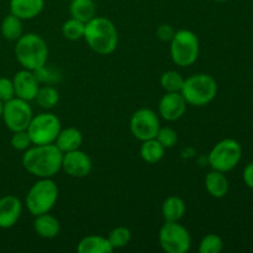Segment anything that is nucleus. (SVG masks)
I'll return each mask as SVG.
<instances>
[{
  "instance_id": "1",
  "label": "nucleus",
  "mask_w": 253,
  "mask_h": 253,
  "mask_svg": "<svg viewBox=\"0 0 253 253\" xmlns=\"http://www.w3.org/2000/svg\"><path fill=\"white\" fill-rule=\"evenodd\" d=\"M63 153L54 143L32 145L24 151L22 166L37 178H53L62 169Z\"/></svg>"
},
{
  "instance_id": "2",
  "label": "nucleus",
  "mask_w": 253,
  "mask_h": 253,
  "mask_svg": "<svg viewBox=\"0 0 253 253\" xmlns=\"http://www.w3.org/2000/svg\"><path fill=\"white\" fill-rule=\"evenodd\" d=\"M83 39L95 53L101 56L111 54L119 44L116 26L106 17L95 16L85 24Z\"/></svg>"
},
{
  "instance_id": "3",
  "label": "nucleus",
  "mask_w": 253,
  "mask_h": 253,
  "mask_svg": "<svg viewBox=\"0 0 253 253\" xmlns=\"http://www.w3.org/2000/svg\"><path fill=\"white\" fill-rule=\"evenodd\" d=\"M15 56L22 68L34 72L47 63L48 46L40 35L29 32L16 41Z\"/></svg>"
},
{
  "instance_id": "4",
  "label": "nucleus",
  "mask_w": 253,
  "mask_h": 253,
  "mask_svg": "<svg viewBox=\"0 0 253 253\" xmlns=\"http://www.w3.org/2000/svg\"><path fill=\"white\" fill-rule=\"evenodd\" d=\"M180 94L188 105L202 108L216 98L217 83L214 77L210 74H193L184 79Z\"/></svg>"
},
{
  "instance_id": "5",
  "label": "nucleus",
  "mask_w": 253,
  "mask_h": 253,
  "mask_svg": "<svg viewBox=\"0 0 253 253\" xmlns=\"http://www.w3.org/2000/svg\"><path fill=\"white\" fill-rule=\"evenodd\" d=\"M59 190L52 178H40L27 192L25 204L34 216L49 212L58 200Z\"/></svg>"
},
{
  "instance_id": "6",
  "label": "nucleus",
  "mask_w": 253,
  "mask_h": 253,
  "mask_svg": "<svg viewBox=\"0 0 253 253\" xmlns=\"http://www.w3.org/2000/svg\"><path fill=\"white\" fill-rule=\"evenodd\" d=\"M200 42L197 35L190 30H175L169 41V54L173 63L178 67H190L198 61Z\"/></svg>"
},
{
  "instance_id": "7",
  "label": "nucleus",
  "mask_w": 253,
  "mask_h": 253,
  "mask_svg": "<svg viewBox=\"0 0 253 253\" xmlns=\"http://www.w3.org/2000/svg\"><path fill=\"white\" fill-rule=\"evenodd\" d=\"M242 158V147L234 138H224L219 141L210 151L208 162L211 169L227 173L237 167Z\"/></svg>"
},
{
  "instance_id": "8",
  "label": "nucleus",
  "mask_w": 253,
  "mask_h": 253,
  "mask_svg": "<svg viewBox=\"0 0 253 253\" xmlns=\"http://www.w3.org/2000/svg\"><path fill=\"white\" fill-rule=\"evenodd\" d=\"M158 241L167 253H187L192 249V236L179 221H166L158 232Z\"/></svg>"
},
{
  "instance_id": "9",
  "label": "nucleus",
  "mask_w": 253,
  "mask_h": 253,
  "mask_svg": "<svg viewBox=\"0 0 253 253\" xmlns=\"http://www.w3.org/2000/svg\"><path fill=\"white\" fill-rule=\"evenodd\" d=\"M62 125L57 115L52 113H41L34 116L26 128L32 145H49L54 143Z\"/></svg>"
},
{
  "instance_id": "10",
  "label": "nucleus",
  "mask_w": 253,
  "mask_h": 253,
  "mask_svg": "<svg viewBox=\"0 0 253 253\" xmlns=\"http://www.w3.org/2000/svg\"><path fill=\"white\" fill-rule=\"evenodd\" d=\"M32 118H34V111L30 105V101L15 96L2 104L1 119L5 126L11 132L26 130Z\"/></svg>"
},
{
  "instance_id": "11",
  "label": "nucleus",
  "mask_w": 253,
  "mask_h": 253,
  "mask_svg": "<svg viewBox=\"0 0 253 253\" xmlns=\"http://www.w3.org/2000/svg\"><path fill=\"white\" fill-rule=\"evenodd\" d=\"M161 127L160 116L148 108H141L132 114L130 119V131L138 141L156 138Z\"/></svg>"
},
{
  "instance_id": "12",
  "label": "nucleus",
  "mask_w": 253,
  "mask_h": 253,
  "mask_svg": "<svg viewBox=\"0 0 253 253\" xmlns=\"http://www.w3.org/2000/svg\"><path fill=\"white\" fill-rule=\"evenodd\" d=\"M62 169L73 178H84L90 174L93 169L91 158L81 148L63 153Z\"/></svg>"
},
{
  "instance_id": "13",
  "label": "nucleus",
  "mask_w": 253,
  "mask_h": 253,
  "mask_svg": "<svg viewBox=\"0 0 253 253\" xmlns=\"http://www.w3.org/2000/svg\"><path fill=\"white\" fill-rule=\"evenodd\" d=\"M187 101L180 93H166L158 103V114L166 121H177L187 111Z\"/></svg>"
},
{
  "instance_id": "14",
  "label": "nucleus",
  "mask_w": 253,
  "mask_h": 253,
  "mask_svg": "<svg viewBox=\"0 0 253 253\" xmlns=\"http://www.w3.org/2000/svg\"><path fill=\"white\" fill-rule=\"evenodd\" d=\"M12 83H14L15 96L26 101L35 100L41 85L34 72L25 68L15 73Z\"/></svg>"
},
{
  "instance_id": "15",
  "label": "nucleus",
  "mask_w": 253,
  "mask_h": 253,
  "mask_svg": "<svg viewBox=\"0 0 253 253\" xmlns=\"http://www.w3.org/2000/svg\"><path fill=\"white\" fill-rule=\"evenodd\" d=\"M22 214V203L15 195L0 198V229L15 226Z\"/></svg>"
},
{
  "instance_id": "16",
  "label": "nucleus",
  "mask_w": 253,
  "mask_h": 253,
  "mask_svg": "<svg viewBox=\"0 0 253 253\" xmlns=\"http://www.w3.org/2000/svg\"><path fill=\"white\" fill-rule=\"evenodd\" d=\"M10 14L19 19L32 20L39 16L44 7V0H10Z\"/></svg>"
},
{
  "instance_id": "17",
  "label": "nucleus",
  "mask_w": 253,
  "mask_h": 253,
  "mask_svg": "<svg viewBox=\"0 0 253 253\" xmlns=\"http://www.w3.org/2000/svg\"><path fill=\"white\" fill-rule=\"evenodd\" d=\"M34 230L37 236L42 237V239L51 240L59 235L61 224H59L58 219L56 216H53L49 212H44V214L35 216Z\"/></svg>"
},
{
  "instance_id": "18",
  "label": "nucleus",
  "mask_w": 253,
  "mask_h": 253,
  "mask_svg": "<svg viewBox=\"0 0 253 253\" xmlns=\"http://www.w3.org/2000/svg\"><path fill=\"white\" fill-rule=\"evenodd\" d=\"M205 188L212 198L221 199L229 193L230 183L225 173L211 169L205 177Z\"/></svg>"
},
{
  "instance_id": "19",
  "label": "nucleus",
  "mask_w": 253,
  "mask_h": 253,
  "mask_svg": "<svg viewBox=\"0 0 253 253\" xmlns=\"http://www.w3.org/2000/svg\"><path fill=\"white\" fill-rule=\"evenodd\" d=\"M82 143H83V133L77 127L61 128L54 141V145L59 148L62 153L78 150L81 148Z\"/></svg>"
},
{
  "instance_id": "20",
  "label": "nucleus",
  "mask_w": 253,
  "mask_h": 253,
  "mask_svg": "<svg viewBox=\"0 0 253 253\" xmlns=\"http://www.w3.org/2000/svg\"><path fill=\"white\" fill-rule=\"evenodd\" d=\"M77 251L78 253H111L114 249L111 247L108 237L100 235H89L78 242Z\"/></svg>"
},
{
  "instance_id": "21",
  "label": "nucleus",
  "mask_w": 253,
  "mask_h": 253,
  "mask_svg": "<svg viewBox=\"0 0 253 253\" xmlns=\"http://www.w3.org/2000/svg\"><path fill=\"white\" fill-rule=\"evenodd\" d=\"M185 214L184 200L177 195H170L162 204V216L165 221L177 222L182 220Z\"/></svg>"
},
{
  "instance_id": "22",
  "label": "nucleus",
  "mask_w": 253,
  "mask_h": 253,
  "mask_svg": "<svg viewBox=\"0 0 253 253\" xmlns=\"http://www.w3.org/2000/svg\"><path fill=\"white\" fill-rule=\"evenodd\" d=\"M96 5L94 0H72L69 4V14L73 19L86 24L95 17Z\"/></svg>"
},
{
  "instance_id": "23",
  "label": "nucleus",
  "mask_w": 253,
  "mask_h": 253,
  "mask_svg": "<svg viewBox=\"0 0 253 253\" xmlns=\"http://www.w3.org/2000/svg\"><path fill=\"white\" fill-rule=\"evenodd\" d=\"M165 153L166 148L156 138L142 141V145H141L140 148V156L146 163L156 165L160 161H162V158L165 157Z\"/></svg>"
},
{
  "instance_id": "24",
  "label": "nucleus",
  "mask_w": 253,
  "mask_h": 253,
  "mask_svg": "<svg viewBox=\"0 0 253 253\" xmlns=\"http://www.w3.org/2000/svg\"><path fill=\"white\" fill-rule=\"evenodd\" d=\"M2 37L7 41L16 42L20 37L24 35V26H22V20L19 19L15 15L9 14L2 19L1 26H0Z\"/></svg>"
},
{
  "instance_id": "25",
  "label": "nucleus",
  "mask_w": 253,
  "mask_h": 253,
  "mask_svg": "<svg viewBox=\"0 0 253 253\" xmlns=\"http://www.w3.org/2000/svg\"><path fill=\"white\" fill-rule=\"evenodd\" d=\"M35 101L42 109L49 110V109H53L58 104L59 93L57 88H54V85H47V84L46 85H40Z\"/></svg>"
},
{
  "instance_id": "26",
  "label": "nucleus",
  "mask_w": 253,
  "mask_h": 253,
  "mask_svg": "<svg viewBox=\"0 0 253 253\" xmlns=\"http://www.w3.org/2000/svg\"><path fill=\"white\" fill-rule=\"evenodd\" d=\"M161 86L166 93H180L184 78L177 71H167L161 76Z\"/></svg>"
},
{
  "instance_id": "27",
  "label": "nucleus",
  "mask_w": 253,
  "mask_h": 253,
  "mask_svg": "<svg viewBox=\"0 0 253 253\" xmlns=\"http://www.w3.org/2000/svg\"><path fill=\"white\" fill-rule=\"evenodd\" d=\"M34 73L39 83L42 85H46V84L47 85H54L62 81V72L58 68L47 66V63L42 66L41 68L34 71Z\"/></svg>"
},
{
  "instance_id": "28",
  "label": "nucleus",
  "mask_w": 253,
  "mask_h": 253,
  "mask_svg": "<svg viewBox=\"0 0 253 253\" xmlns=\"http://www.w3.org/2000/svg\"><path fill=\"white\" fill-rule=\"evenodd\" d=\"M84 30H85V24L73 19V17L64 21L62 25V35L64 36V39L69 40V41H78V40L83 39Z\"/></svg>"
},
{
  "instance_id": "29",
  "label": "nucleus",
  "mask_w": 253,
  "mask_h": 253,
  "mask_svg": "<svg viewBox=\"0 0 253 253\" xmlns=\"http://www.w3.org/2000/svg\"><path fill=\"white\" fill-rule=\"evenodd\" d=\"M108 240L114 250H120L127 246L131 241V231L126 226H118L110 231Z\"/></svg>"
},
{
  "instance_id": "30",
  "label": "nucleus",
  "mask_w": 253,
  "mask_h": 253,
  "mask_svg": "<svg viewBox=\"0 0 253 253\" xmlns=\"http://www.w3.org/2000/svg\"><path fill=\"white\" fill-rule=\"evenodd\" d=\"M224 249V241L216 234H209L202 239L199 244L200 253H220Z\"/></svg>"
},
{
  "instance_id": "31",
  "label": "nucleus",
  "mask_w": 253,
  "mask_h": 253,
  "mask_svg": "<svg viewBox=\"0 0 253 253\" xmlns=\"http://www.w3.org/2000/svg\"><path fill=\"white\" fill-rule=\"evenodd\" d=\"M156 140L166 148H172L177 145L178 142V135L177 131L174 128L169 127V126H166V127H162L161 126L160 130H158L157 136H156Z\"/></svg>"
},
{
  "instance_id": "32",
  "label": "nucleus",
  "mask_w": 253,
  "mask_h": 253,
  "mask_svg": "<svg viewBox=\"0 0 253 253\" xmlns=\"http://www.w3.org/2000/svg\"><path fill=\"white\" fill-rule=\"evenodd\" d=\"M10 145L16 151H26L32 146V141L30 138L27 130L15 131L12 132L11 138H10Z\"/></svg>"
},
{
  "instance_id": "33",
  "label": "nucleus",
  "mask_w": 253,
  "mask_h": 253,
  "mask_svg": "<svg viewBox=\"0 0 253 253\" xmlns=\"http://www.w3.org/2000/svg\"><path fill=\"white\" fill-rule=\"evenodd\" d=\"M15 98V89L12 79L7 77H0V100L2 103Z\"/></svg>"
},
{
  "instance_id": "34",
  "label": "nucleus",
  "mask_w": 253,
  "mask_h": 253,
  "mask_svg": "<svg viewBox=\"0 0 253 253\" xmlns=\"http://www.w3.org/2000/svg\"><path fill=\"white\" fill-rule=\"evenodd\" d=\"M174 34H175L174 27L170 26V25L168 24L160 25L157 31H156V35H157L158 39L163 42H169L170 40L173 39V36H174Z\"/></svg>"
},
{
  "instance_id": "35",
  "label": "nucleus",
  "mask_w": 253,
  "mask_h": 253,
  "mask_svg": "<svg viewBox=\"0 0 253 253\" xmlns=\"http://www.w3.org/2000/svg\"><path fill=\"white\" fill-rule=\"evenodd\" d=\"M242 177H244L245 184H246L250 189L253 190V161L245 167Z\"/></svg>"
},
{
  "instance_id": "36",
  "label": "nucleus",
  "mask_w": 253,
  "mask_h": 253,
  "mask_svg": "<svg viewBox=\"0 0 253 253\" xmlns=\"http://www.w3.org/2000/svg\"><path fill=\"white\" fill-rule=\"evenodd\" d=\"M2 104H4V103H2V101L0 100V119H1V113H2Z\"/></svg>"
},
{
  "instance_id": "37",
  "label": "nucleus",
  "mask_w": 253,
  "mask_h": 253,
  "mask_svg": "<svg viewBox=\"0 0 253 253\" xmlns=\"http://www.w3.org/2000/svg\"><path fill=\"white\" fill-rule=\"evenodd\" d=\"M214 1H217V2H225V1H229V0H214Z\"/></svg>"
}]
</instances>
